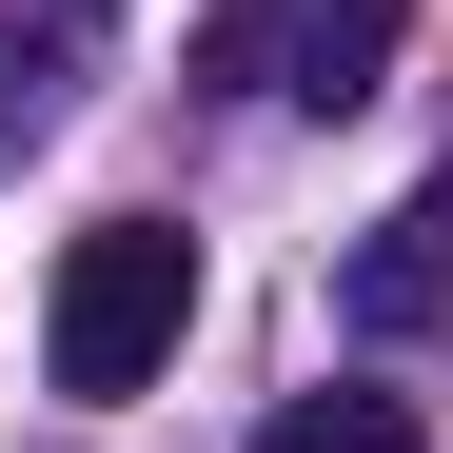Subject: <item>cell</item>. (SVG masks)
<instances>
[{
    "label": "cell",
    "mask_w": 453,
    "mask_h": 453,
    "mask_svg": "<svg viewBox=\"0 0 453 453\" xmlns=\"http://www.w3.org/2000/svg\"><path fill=\"white\" fill-rule=\"evenodd\" d=\"M178 316H197V237H178V217H99V237H59L40 374H59V395H138V374L178 355Z\"/></svg>",
    "instance_id": "6da1fadb"
},
{
    "label": "cell",
    "mask_w": 453,
    "mask_h": 453,
    "mask_svg": "<svg viewBox=\"0 0 453 453\" xmlns=\"http://www.w3.org/2000/svg\"><path fill=\"white\" fill-rule=\"evenodd\" d=\"M395 40H414V0H217V20H197V80L296 99V119H355L374 80H395Z\"/></svg>",
    "instance_id": "7a4b0ae2"
},
{
    "label": "cell",
    "mask_w": 453,
    "mask_h": 453,
    "mask_svg": "<svg viewBox=\"0 0 453 453\" xmlns=\"http://www.w3.org/2000/svg\"><path fill=\"white\" fill-rule=\"evenodd\" d=\"M257 453H434V434H414V395L335 374V395H276V414H257Z\"/></svg>",
    "instance_id": "3957f363"
},
{
    "label": "cell",
    "mask_w": 453,
    "mask_h": 453,
    "mask_svg": "<svg viewBox=\"0 0 453 453\" xmlns=\"http://www.w3.org/2000/svg\"><path fill=\"white\" fill-rule=\"evenodd\" d=\"M434 296H453V197H414V217H395V237H374V257H355V316H374V335H414V316H434Z\"/></svg>",
    "instance_id": "277c9868"
},
{
    "label": "cell",
    "mask_w": 453,
    "mask_h": 453,
    "mask_svg": "<svg viewBox=\"0 0 453 453\" xmlns=\"http://www.w3.org/2000/svg\"><path fill=\"white\" fill-rule=\"evenodd\" d=\"M59 80H80V40H59V20H20V40H0V158L59 119Z\"/></svg>",
    "instance_id": "5b68a950"
}]
</instances>
